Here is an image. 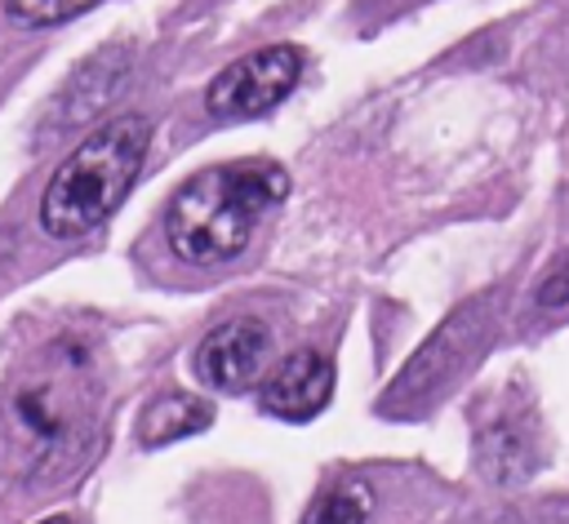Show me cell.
<instances>
[{"instance_id": "cell-4", "label": "cell", "mask_w": 569, "mask_h": 524, "mask_svg": "<svg viewBox=\"0 0 569 524\" xmlns=\"http://www.w3.org/2000/svg\"><path fill=\"white\" fill-rule=\"evenodd\" d=\"M493 333H498V298L493 293L467 298L453 315H445L431 329V337L387 382V391L378 400V413L382 417H418V413H427L440 395H449L471 373V364L489 351Z\"/></svg>"}, {"instance_id": "cell-5", "label": "cell", "mask_w": 569, "mask_h": 524, "mask_svg": "<svg viewBox=\"0 0 569 524\" xmlns=\"http://www.w3.org/2000/svg\"><path fill=\"white\" fill-rule=\"evenodd\" d=\"M302 75V49L298 44H267L244 58H236L227 71L213 75L204 107L222 120H253L280 107Z\"/></svg>"}, {"instance_id": "cell-6", "label": "cell", "mask_w": 569, "mask_h": 524, "mask_svg": "<svg viewBox=\"0 0 569 524\" xmlns=\"http://www.w3.org/2000/svg\"><path fill=\"white\" fill-rule=\"evenodd\" d=\"M267 364H271V329L258 320H227L209 329L191 355L196 377L222 395H240L253 382H262Z\"/></svg>"}, {"instance_id": "cell-3", "label": "cell", "mask_w": 569, "mask_h": 524, "mask_svg": "<svg viewBox=\"0 0 569 524\" xmlns=\"http://www.w3.org/2000/svg\"><path fill=\"white\" fill-rule=\"evenodd\" d=\"M151 147V120L129 111L98 124L44 182L40 191V226L53 240H80L102 226L124 191L138 182Z\"/></svg>"}, {"instance_id": "cell-2", "label": "cell", "mask_w": 569, "mask_h": 524, "mask_svg": "<svg viewBox=\"0 0 569 524\" xmlns=\"http://www.w3.org/2000/svg\"><path fill=\"white\" fill-rule=\"evenodd\" d=\"M284 195L289 173L267 155L209 164L173 191L164 209V240L182 262H231L236 253H244L253 226L284 204Z\"/></svg>"}, {"instance_id": "cell-14", "label": "cell", "mask_w": 569, "mask_h": 524, "mask_svg": "<svg viewBox=\"0 0 569 524\" xmlns=\"http://www.w3.org/2000/svg\"><path fill=\"white\" fill-rule=\"evenodd\" d=\"M40 524H71L67 515H49V520H40Z\"/></svg>"}, {"instance_id": "cell-9", "label": "cell", "mask_w": 569, "mask_h": 524, "mask_svg": "<svg viewBox=\"0 0 569 524\" xmlns=\"http://www.w3.org/2000/svg\"><path fill=\"white\" fill-rule=\"evenodd\" d=\"M476 462L493 484H520L538 466V440L529 417H498L476 444Z\"/></svg>"}, {"instance_id": "cell-11", "label": "cell", "mask_w": 569, "mask_h": 524, "mask_svg": "<svg viewBox=\"0 0 569 524\" xmlns=\"http://www.w3.org/2000/svg\"><path fill=\"white\" fill-rule=\"evenodd\" d=\"M369 515H373V493L360 480H338L307 506L302 524H369Z\"/></svg>"}, {"instance_id": "cell-10", "label": "cell", "mask_w": 569, "mask_h": 524, "mask_svg": "<svg viewBox=\"0 0 569 524\" xmlns=\"http://www.w3.org/2000/svg\"><path fill=\"white\" fill-rule=\"evenodd\" d=\"M213 422V404L200 400V395H187V391H164V395H151L138 413V440L147 449H160V444H173V440H187L196 431H204Z\"/></svg>"}, {"instance_id": "cell-7", "label": "cell", "mask_w": 569, "mask_h": 524, "mask_svg": "<svg viewBox=\"0 0 569 524\" xmlns=\"http://www.w3.org/2000/svg\"><path fill=\"white\" fill-rule=\"evenodd\" d=\"M333 400V364L320 351H293L262 386V409L284 422H311Z\"/></svg>"}, {"instance_id": "cell-12", "label": "cell", "mask_w": 569, "mask_h": 524, "mask_svg": "<svg viewBox=\"0 0 569 524\" xmlns=\"http://www.w3.org/2000/svg\"><path fill=\"white\" fill-rule=\"evenodd\" d=\"M93 4L98 0H4V13L22 31H44V27H58V22L80 18Z\"/></svg>"}, {"instance_id": "cell-13", "label": "cell", "mask_w": 569, "mask_h": 524, "mask_svg": "<svg viewBox=\"0 0 569 524\" xmlns=\"http://www.w3.org/2000/svg\"><path fill=\"white\" fill-rule=\"evenodd\" d=\"M533 302H538L542 311H560V306H569V253H560V262H551V271L538 280Z\"/></svg>"}, {"instance_id": "cell-1", "label": "cell", "mask_w": 569, "mask_h": 524, "mask_svg": "<svg viewBox=\"0 0 569 524\" xmlns=\"http://www.w3.org/2000/svg\"><path fill=\"white\" fill-rule=\"evenodd\" d=\"M102 431V373L89 337L49 342L4 400V444L27 480H67Z\"/></svg>"}, {"instance_id": "cell-8", "label": "cell", "mask_w": 569, "mask_h": 524, "mask_svg": "<svg viewBox=\"0 0 569 524\" xmlns=\"http://www.w3.org/2000/svg\"><path fill=\"white\" fill-rule=\"evenodd\" d=\"M124 71H129V49H102L98 58H89V62L62 84V93H58V107H53L58 129H71V124L98 115V111L111 102V93H116V84L124 80Z\"/></svg>"}]
</instances>
